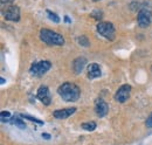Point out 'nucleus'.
<instances>
[{
  "instance_id": "f257e3e1",
  "label": "nucleus",
  "mask_w": 152,
  "mask_h": 145,
  "mask_svg": "<svg viewBox=\"0 0 152 145\" xmlns=\"http://www.w3.org/2000/svg\"><path fill=\"white\" fill-rule=\"evenodd\" d=\"M57 94L66 102H76L80 98L81 90L75 83L66 82L57 88Z\"/></svg>"
},
{
  "instance_id": "f03ea898",
  "label": "nucleus",
  "mask_w": 152,
  "mask_h": 145,
  "mask_svg": "<svg viewBox=\"0 0 152 145\" xmlns=\"http://www.w3.org/2000/svg\"><path fill=\"white\" fill-rule=\"evenodd\" d=\"M40 39L42 42H45L48 46H63L64 45V37L48 28H42L40 31Z\"/></svg>"
},
{
  "instance_id": "dca6fc26",
  "label": "nucleus",
  "mask_w": 152,
  "mask_h": 145,
  "mask_svg": "<svg viewBox=\"0 0 152 145\" xmlns=\"http://www.w3.org/2000/svg\"><path fill=\"white\" fill-rule=\"evenodd\" d=\"M0 116H1V122H11L12 121V117H11V114L8 112V111H1V114H0Z\"/></svg>"
},
{
  "instance_id": "423d86ee",
  "label": "nucleus",
  "mask_w": 152,
  "mask_h": 145,
  "mask_svg": "<svg viewBox=\"0 0 152 145\" xmlns=\"http://www.w3.org/2000/svg\"><path fill=\"white\" fill-rule=\"evenodd\" d=\"M130 92H131V86L130 84H123L118 88V90L115 94V101L119 102V103H124L129 100L130 97Z\"/></svg>"
},
{
  "instance_id": "2eb2a0df",
  "label": "nucleus",
  "mask_w": 152,
  "mask_h": 145,
  "mask_svg": "<svg viewBox=\"0 0 152 145\" xmlns=\"http://www.w3.org/2000/svg\"><path fill=\"white\" fill-rule=\"evenodd\" d=\"M46 13H47L48 18L50 19L53 22H55V23H58V22H60V18H58V15H57V14H55L54 12H52V11L47 10V11H46Z\"/></svg>"
},
{
  "instance_id": "b1692460",
  "label": "nucleus",
  "mask_w": 152,
  "mask_h": 145,
  "mask_svg": "<svg viewBox=\"0 0 152 145\" xmlns=\"http://www.w3.org/2000/svg\"><path fill=\"white\" fill-rule=\"evenodd\" d=\"M5 83V78L4 77H1V84H4Z\"/></svg>"
},
{
  "instance_id": "ddd939ff",
  "label": "nucleus",
  "mask_w": 152,
  "mask_h": 145,
  "mask_svg": "<svg viewBox=\"0 0 152 145\" xmlns=\"http://www.w3.org/2000/svg\"><path fill=\"white\" fill-rule=\"evenodd\" d=\"M11 123H13L15 127H19L20 129H25V127H26V124L21 121V118H20V117H15V116H14V117L12 118Z\"/></svg>"
},
{
  "instance_id": "aec40b11",
  "label": "nucleus",
  "mask_w": 152,
  "mask_h": 145,
  "mask_svg": "<svg viewBox=\"0 0 152 145\" xmlns=\"http://www.w3.org/2000/svg\"><path fill=\"white\" fill-rule=\"evenodd\" d=\"M145 125L148 127H152V112L150 114V116L148 117V119H146V122H145Z\"/></svg>"
},
{
  "instance_id": "4be33fe9",
  "label": "nucleus",
  "mask_w": 152,
  "mask_h": 145,
  "mask_svg": "<svg viewBox=\"0 0 152 145\" xmlns=\"http://www.w3.org/2000/svg\"><path fill=\"white\" fill-rule=\"evenodd\" d=\"M42 137L45 139H50V135H48V133H42Z\"/></svg>"
},
{
  "instance_id": "412c9836",
  "label": "nucleus",
  "mask_w": 152,
  "mask_h": 145,
  "mask_svg": "<svg viewBox=\"0 0 152 145\" xmlns=\"http://www.w3.org/2000/svg\"><path fill=\"white\" fill-rule=\"evenodd\" d=\"M1 1V4L4 5V4H11V2H13L14 0H0Z\"/></svg>"
},
{
  "instance_id": "f8f14e48",
  "label": "nucleus",
  "mask_w": 152,
  "mask_h": 145,
  "mask_svg": "<svg viewBox=\"0 0 152 145\" xmlns=\"http://www.w3.org/2000/svg\"><path fill=\"white\" fill-rule=\"evenodd\" d=\"M86 63H87V59L86 57H77L74 60V62H73V69H74V72L75 74H81L82 70H83V68H84V66H86Z\"/></svg>"
},
{
  "instance_id": "20e7f679",
  "label": "nucleus",
  "mask_w": 152,
  "mask_h": 145,
  "mask_svg": "<svg viewBox=\"0 0 152 145\" xmlns=\"http://www.w3.org/2000/svg\"><path fill=\"white\" fill-rule=\"evenodd\" d=\"M52 67V63L47 60H42V61H39V62H35L32 64L31 69H29V72L35 76V77H41L43 76L46 72H48Z\"/></svg>"
},
{
  "instance_id": "9b49d317",
  "label": "nucleus",
  "mask_w": 152,
  "mask_h": 145,
  "mask_svg": "<svg viewBox=\"0 0 152 145\" xmlns=\"http://www.w3.org/2000/svg\"><path fill=\"white\" fill-rule=\"evenodd\" d=\"M101 67L97 64V63H90L88 66V70H87V75L90 80H94V78H97L101 76Z\"/></svg>"
},
{
  "instance_id": "6e6552de",
  "label": "nucleus",
  "mask_w": 152,
  "mask_h": 145,
  "mask_svg": "<svg viewBox=\"0 0 152 145\" xmlns=\"http://www.w3.org/2000/svg\"><path fill=\"white\" fill-rule=\"evenodd\" d=\"M37 97L39 98L40 102H42L45 105H49L52 102V97H50V92L47 86H41L38 89Z\"/></svg>"
},
{
  "instance_id": "0eeeda50",
  "label": "nucleus",
  "mask_w": 152,
  "mask_h": 145,
  "mask_svg": "<svg viewBox=\"0 0 152 145\" xmlns=\"http://www.w3.org/2000/svg\"><path fill=\"white\" fill-rule=\"evenodd\" d=\"M4 17L7 21H14L18 22L20 20V8L15 5H11L4 11Z\"/></svg>"
},
{
  "instance_id": "f3484780",
  "label": "nucleus",
  "mask_w": 152,
  "mask_h": 145,
  "mask_svg": "<svg viewBox=\"0 0 152 145\" xmlns=\"http://www.w3.org/2000/svg\"><path fill=\"white\" fill-rule=\"evenodd\" d=\"M77 41H78V43H80L81 46H83V47H88V46H89V40H88L87 36H84V35L78 36V37H77Z\"/></svg>"
},
{
  "instance_id": "6ab92c4d",
  "label": "nucleus",
  "mask_w": 152,
  "mask_h": 145,
  "mask_svg": "<svg viewBox=\"0 0 152 145\" xmlns=\"http://www.w3.org/2000/svg\"><path fill=\"white\" fill-rule=\"evenodd\" d=\"M91 17L99 21V20L102 19V17H103V15H102V12H101V11H94V12L91 13Z\"/></svg>"
},
{
  "instance_id": "1a4fd4ad",
  "label": "nucleus",
  "mask_w": 152,
  "mask_h": 145,
  "mask_svg": "<svg viewBox=\"0 0 152 145\" xmlns=\"http://www.w3.org/2000/svg\"><path fill=\"white\" fill-rule=\"evenodd\" d=\"M76 111V108H67V109H60V110H55L53 112V116L56 119H66L68 117H70L74 112Z\"/></svg>"
},
{
  "instance_id": "4468645a",
  "label": "nucleus",
  "mask_w": 152,
  "mask_h": 145,
  "mask_svg": "<svg viewBox=\"0 0 152 145\" xmlns=\"http://www.w3.org/2000/svg\"><path fill=\"white\" fill-rule=\"evenodd\" d=\"M81 127H82V129H84L87 131H94L97 125H96L95 122H87V123H83Z\"/></svg>"
},
{
  "instance_id": "393cba45",
  "label": "nucleus",
  "mask_w": 152,
  "mask_h": 145,
  "mask_svg": "<svg viewBox=\"0 0 152 145\" xmlns=\"http://www.w3.org/2000/svg\"><path fill=\"white\" fill-rule=\"evenodd\" d=\"M93 1H99V0H93Z\"/></svg>"
},
{
  "instance_id": "a211bd4d",
  "label": "nucleus",
  "mask_w": 152,
  "mask_h": 145,
  "mask_svg": "<svg viewBox=\"0 0 152 145\" xmlns=\"http://www.w3.org/2000/svg\"><path fill=\"white\" fill-rule=\"evenodd\" d=\"M21 117H23V118H26V119H28V121H32V122H34V123H38V124H43L42 121H40V119L33 117V116H29V115H21Z\"/></svg>"
},
{
  "instance_id": "5701e85b",
  "label": "nucleus",
  "mask_w": 152,
  "mask_h": 145,
  "mask_svg": "<svg viewBox=\"0 0 152 145\" xmlns=\"http://www.w3.org/2000/svg\"><path fill=\"white\" fill-rule=\"evenodd\" d=\"M64 21H66L67 23H72V21H70V19L68 18V17H64Z\"/></svg>"
},
{
  "instance_id": "9d476101",
  "label": "nucleus",
  "mask_w": 152,
  "mask_h": 145,
  "mask_svg": "<svg viewBox=\"0 0 152 145\" xmlns=\"http://www.w3.org/2000/svg\"><path fill=\"white\" fill-rule=\"evenodd\" d=\"M95 111L98 117H104V116H107V114L109 111V105L103 100H97L96 101Z\"/></svg>"
},
{
  "instance_id": "a878e982",
  "label": "nucleus",
  "mask_w": 152,
  "mask_h": 145,
  "mask_svg": "<svg viewBox=\"0 0 152 145\" xmlns=\"http://www.w3.org/2000/svg\"><path fill=\"white\" fill-rule=\"evenodd\" d=\"M151 70H152V67H151Z\"/></svg>"
},
{
  "instance_id": "7ed1b4c3",
  "label": "nucleus",
  "mask_w": 152,
  "mask_h": 145,
  "mask_svg": "<svg viewBox=\"0 0 152 145\" xmlns=\"http://www.w3.org/2000/svg\"><path fill=\"white\" fill-rule=\"evenodd\" d=\"M97 32L102 36H104L109 41H114L116 36V31H115L114 25L111 22H98L96 26Z\"/></svg>"
},
{
  "instance_id": "39448f33",
  "label": "nucleus",
  "mask_w": 152,
  "mask_h": 145,
  "mask_svg": "<svg viewBox=\"0 0 152 145\" xmlns=\"http://www.w3.org/2000/svg\"><path fill=\"white\" fill-rule=\"evenodd\" d=\"M137 21H138V26L140 28L149 27L151 23V8L143 6L137 14Z\"/></svg>"
}]
</instances>
